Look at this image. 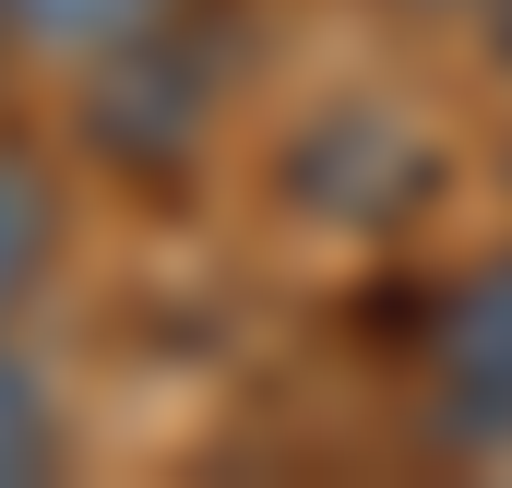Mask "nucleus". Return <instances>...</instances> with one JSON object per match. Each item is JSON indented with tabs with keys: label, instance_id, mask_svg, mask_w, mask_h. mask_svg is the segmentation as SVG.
Listing matches in <instances>:
<instances>
[{
	"label": "nucleus",
	"instance_id": "nucleus-2",
	"mask_svg": "<svg viewBox=\"0 0 512 488\" xmlns=\"http://www.w3.org/2000/svg\"><path fill=\"white\" fill-rule=\"evenodd\" d=\"M203 120H215V48L191 24H167L143 48H108L96 84H84V143L108 167H131V179H179V155L203 143Z\"/></svg>",
	"mask_w": 512,
	"mask_h": 488
},
{
	"label": "nucleus",
	"instance_id": "nucleus-6",
	"mask_svg": "<svg viewBox=\"0 0 512 488\" xmlns=\"http://www.w3.org/2000/svg\"><path fill=\"white\" fill-rule=\"evenodd\" d=\"M489 48H501V72H512V0H489Z\"/></svg>",
	"mask_w": 512,
	"mask_h": 488
},
{
	"label": "nucleus",
	"instance_id": "nucleus-3",
	"mask_svg": "<svg viewBox=\"0 0 512 488\" xmlns=\"http://www.w3.org/2000/svg\"><path fill=\"white\" fill-rule=\"evenodd\" d=\"M12 48H48V60H108V48H143L167 24H203V0H0Z\"/></svg>",
	"mask_w": 512,
	"mask_h": 488
},
{
	"label": "nucleus",
	"instance_id": "nucleus-5",
	"mask_svg": "<svg viewBox=\"0 0 512 488\" xmlns=\"http://www.w3.org/2000/svg\"><path fill=\"white\" fill-rule=\"evenodd\" d=\"M60 477V405L24 358H0V488H36Z\"/></svg>",
	"mask_w": 512,
	"mask_h": 488
},
{
	"label": "nucleus",
	"instance_id": "nucleus-1",
	"mask_svg": "<svg viewBox=\"0 0 512 488\" xmlns=\"http://www.w3.org/2000/svg\"><path fill=\"white\" fill-rule=\"evenodd\" d=\"M417 393H429V429L477 465L512 453V250H489L477 274H453L417 322Z\"/></svg>",
	"mask_w": 512,
	"mask_h": 488
},
{
	"label": "nucleus",
	"instance_id": "nucleus-4",
	"mask_svg": "<svg viewBox=\"0 0 512 488\" xmlns=\"http://www.w3.org/2000/svg\"><path fill=\"white\" fill-rule=\"evenodd\" d=\"M48 250H60V191L24 167V155H0V322L36 298V274H48Z\"/></svg>",
	"mask_w": 512,
	"mask_h": 488
},
{
	"label": "nucleus",
	"instance_id": "nucleus-7",
	"mask_svg": "<svg viewBox=\"0 0 512 488\" xmlns=\"http://www.w3.org/2000/svg\"><path fill=\"white\" fill-rule=\"evenodd\" d=\"M405 12H489V0H405Z\"/></svg>",
	"mask_w": 512,
	"mask_h": 488
}]
</instances>
